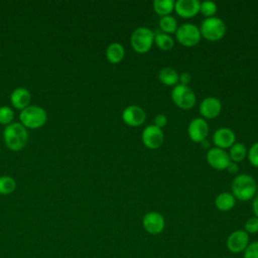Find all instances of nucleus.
Segmentation results:
<instances>
[{
	"label": "nucleus",
	"instance_id": "obj_1",
	"mask_svg": "<svg viewBox=\"0 0 258 258\" xmlns=\"http://www.w3.org/2000/svg\"><path fill=\"white\" fill-rule=\"evenodd\" d=\"M232 195L239 201L252 200L257 192V182L254 177L247 173L238 174L232 181Z\"/></svg>",
	"mask_w": 258,
	"mask_h": 258
},
{
	"label": "nucleus",
	"instance_id": "obj_2",
	"mask_svg": "<svg viewBox=\"0 0 258 258\" xmlns=\"http://www.w3.org/2000/svg\"><path fill=\"white\" fill-rule=\"evenodd\" d=\"M3 137L6 146L11 150L22 149L28 140L27 129L19 122H12L4 128Z\"/></svg>",
	"mask_w": 258,
	"mask_h": 258
},
{
	"label": "nucleus",
	"instance_id": "obj_3",
	"mask_svg": "<svg viewBox=\"0 0 258 258\" xmlns=\"http://www.w3.org/2000/svg\"><path fill=\"white\" fill-rule=\"evenodd\" d=\"M19 119L25 128L35 129L41 127L46 122L47 113L43 108L39 106L29 105L21 110Z\"/></svg>",
	"mask_w": 258,
	"mask_h": 258
},
{
	"label": "nucleus",
	"instance_id": "obj_4",
	"mask_svg": "<svg viewBox=\"0 0 258 258\" xmlns=\"http://www.w3.org/2000/svg\"><path fill=\"white\" fill-rule=\"evenodd\" d=\"M201 35L209 41L220 40L226 33L225 22L216 16L205 18L199 27Z\"/></svg>",
	"mask_w": 258,
	"mask_h": 258
},
{
	"label": "nucleus",
	"instance_id": "obj_5",
	"mask_svg": "<svg viewBox=\"0 0 258 258\" xmlns=\"http://www.w3.org/2000/svg\"><path fill=\"white\" fill-rule=\"evenodd\" d=\"M154 42V32L148 27L136 28L130 37V44L134 51L138 53L147 52Z\"/></svg>",
	"mask_w": 258,
	"mask_h": 258
},
{
	"label": "nucleus",
	"instance_id": "obj_6",
	"mask_svg": "<svg viewBox=\"0 0 258 258\" xmlns=\"http://www.w3.org/2000/svg\"><path fill=\"white\" fill-rule=\"evenodd\" d=\"M171 99L173 103L182 110L191 109L196 105V95L188 86L176 85L171 91Z\"/></svg>",
	"mask_w": 258,
	"mask_h": 258
},
{
	"label": "nucleus",
	"instance_id": "obj_7",
	"mask_svg": "<svg viewBox=\"0 0 258 258\" xmlns=\"http://www.w3.org/2000/svg\"><path fill=\"white\" fill-rule=\"evenodd\" d=\"M200 28L194 23H183L175 31L176 40L183 46H195L201 40Z\"/></svg>",
	"mask_w": 258,
	"mask_h": 258
},
{
	"label": "nucleus",
	"instance_id": "obj_8",
	"mask_svg": "<svg viewBox=\"0 0 258 258\" xmlns=\"http://www.w3.org/2000/svg\"><path fill=\"white\" fill-rule=\"evenodd\" d=\"M250 243L249 234L246 233L243 229L233 231L226 240V247L227 249L233 253H243L244 250Z\"/></svg>",
	"mask_w": 258,
	"mask_h": 258
},
{
	"label": "nucleus",
	"instance_id": "obj_9",
	"mask_svg": "<svg viewBox=\"0 0 258 258\" xmlns=\"http://www.w3.org/2000/svg\"><path fill=\"white\" fill-rule=\"evenodd\" d=\"M141 140L144 146L148 149H157L159 148L164 141V133L162 129L158 128L155 125L146 126L141 134Z\"/></svg>",
	"mask_w": 258,
	"mask_h": 258
},
{
	"label": "nucleus",
	"instance_id": "obj_10",
	"mask_svg": "<svg viewBox=\"0 0 258 258\" xmlns=\"http://www.w3.org/2000/svg\"><path fill=\"white\" fill-rule=\"evenodd\" d=\"M142 225L148 234L158 235L164 230L165 220L158 212H148L143 217Z\"/></svg>",
	"mask_w": 258,
	"mask_h": 258
},
{
	"label": "nucleus",
	"instance_id": "obj_11",
	"mask_svg": "<svg viewBox=\"0 0 258 258\" xmlns=\"http://www.w3.org/2000/svg\"><path fill=\"white\" fill-rule=\"evenodd\" d=\"M206 158L210 166H212L214 169H217V170L226 169L228 164L231 161L228 152L216 146L208 150L206 154Z\"/></svg>",
	"mask_w": 258,
	"mask_h": 258
},
{
	"label": "nucleus",
	"instance_id": "obj_12",
	"mask_svg": "<svg viewBox=\"0 0 258 258\" xmlns=\"http://www.w3.org/2000/svg\"><path fill=\"white\" fill-rule=\"evenodd\" d=\"M187 134L191 141L201 143L207 139L209 134V124L204 118H194L187 127Z\"/></svg>",
	"mask_w": 258,
	"mask_h": 258
},
{
	"label": "nucleus",
	"instance_id": "obj_13",
	"mask_svg": "<svg viewBox=\"0 0 258 258\" xmlns=\"http://www.w3.org/2000/svg\"><path fill=\"white\" fill-rule=\"evenodd\" d=\"M122 119L128 126L137 127L144 123L146 119V113L141 107L137 105H129L123 110Z\"/></svg>",
	"mask_w": 258,
	"mask_h": 258
},
{
	"label": "nucleus",
	"instance_id": "obj_14",
	"mask_svg": "<svg viewBox=\"0 0 258 258\" xmlns=\"http://www.w3.org/2000/svg\"><path fill=\"white\" fill-rule=\"evenodd\" d=\"M222 111V103L216 97H207L200 104V113L203 118L214 119L220 115Z\"/></svg>",
	"mask_w": 258,
	"mask_h": 258
},
{
	"label": "nucleus",
	"instance_id": "obj_15",
	"mask_svg": "<svg viewBox=\"0 0 258 258\" xmlns=\"http://www.w3.org/2000/svg\"><path fill=\"white\" fill-rule=\"evenodd\" d=\"M235 133L228 127L218 128L213 134V142L216 147L221 149L230 148L235 143Z\"/></svg>",
	"mask_w": 258,
	"mask_h": 258
},
{
	"label": "nucleus",
	"instance_id": "obj_16",
	"mask_svg": "<svg viewBox=\"0 0 258 258\" xmlns=\"http://www.w3.org/2000/svg\"><path fill=\"white\" fill-rule=\"evenodd\" d=\"M199 0H177L174 2L175 12L183 18H192L200 12Z\"/></svg>",
	"mask_w": 258,
	"mask_h": 258
},
{
	"label": "nucleus",
	"instance_id": "obj_17",
	"mask_svg": "<svg viewBox=\"0 0 258 258\" xmlns=\"http://www.w3.org/2000/svg\"><path fill=\"white\" fill-rule=\"evenodd\" d=\"M10 101L13 107L16 109L23 110L27 106L30 105L31 95L30 92L23 87H18L14 89L10 95Z\"/></svg>",
	"mask_w": 258,
	"mask_h": 258
},
{
	"label": "nucleus",
	"instance_id": "obj_18",
	"mask_svg": "<svg viewBox=\"0 0 258 258\" xmlns=\"http://www.w3.org/2000/svg\"><path fill=\"white\" fill-rule=\"evenodd\" d=\"M125 56L124 46L119 42H112L106 48V57L111 63L120 62Z\"/></svg>",
	"mask_w": 258,
	"mask_h": 258
},
{
	"label": "nucleus",
	"instance_id": "obj_19",
	"mask_svg": "<svg viewBox=\"0 0 258 258\" xmlns=\"http://www.w3.org/2000/svg\"><path fill=\"white\" fill-rule=\"evenodd\" d=\"M235 204H236L235 197L228 191L219 194L215 200V206L221 212H228L232 210Z\"/></svg>",
	"mask_w": 258,
	"mask_h": 258
},
{
	"label": "nucleus",
	"instance_id": "obj_20",
	"mask_svg": "<svg viewBox=\"0 0 258 258\" xmlns=\"http://www.w3.org/2000/svg\"><path fill=\"white\" fill-rule=\"evenodd\" d=\"M178 73L170 67L162 68L158 73L159 81L165 86H176L178 83Z\"/></svg>",
	"mask_w": 258,
	"mask_h": 258
},
{
	"label": "nucleus",
	"instance_id": "obj_21",
	"mask_svg": "<svg viewBox=\"0 0 258 258\" xmlns=\"http://www.w3.org/2000/svg\"><path fill=\"white\" fill-rule=\"evenodd\" d=\"M228 154H229L231 161L239 163V162L243 161L244 158L247 156L246 146L241 142H235L230 147V151Z\"/></svg>",
	"mask_w": 258,
	"mask_h": 258
},
{
	"label": "nucleus",
	"instance_id": "obj_22",
	"mask_svg": "<svg viewBox=\"0 0 258 258\" xmlns=\"http://www.w3.org/2000/svg\"><path fill=\"white\" fill-rule=\"evenodd\" d=\"M154 43L161 50H170L174 45V40L169 34H166L159 30L154 33Z\"/></svg>",
	"mask_w": 258,
	"mask_h": 258
},
{
	"label": "nucleus",
	"instance_id": "obj_23",
	"mask_svg": "<svg viewBox=\"0 0 258 258\" xmlns=\"http://www.w3.org/2000/svg\"><path fill=\"white\" fill-rule=\"evenodd\" d=\"M152 5L155 13H157L161 17L169 15L170 12L174 9L173 0H154Z\"/></svg>",
	"mask_w": 258,
	"mask_h": 258
},
{
	"label": "nucleus",
	"instance_id": "obj_24",
	"mask_svg": "<svg viewBox=\"0 0 258 258\" xmlns=\"http://www.w3.org/2000/svg\"><path fill=\"white\" fill-rule=\"evenodd\" d=\"M159 27L161 32H164L170 35L171 33H175L178 26H177V21L173 16L166 15V16H162L159 19Z\"/></svg>",
	"mask_w": 258,
	"mask_h": 258
},
{
	"label": "nucleus",
	"instance_id": "obj_25",
	"mask_svg": "<svg viewBox=\"0 0 258 258\" xmlns=\"http://www.w3.org/2000/svg\"><path fill=\"white\" fill-rule=\"evenodd\" d=\"M16 188V181L10 175H1L0 176V194L1 195H10Z\"/></svg>",
	"mask_w": 258,
	"mask_h": 258
},
{
	"label": "nucleus",
	"instance_id": "obj_26",
	"mask_svg": "<svg viewBox=\"0 0 258 258\" xmlns=\"http://www.w3.org/2000/svg\"><path fill=\"white\" fill-rule=\"evenodd\" d=\"M200 12L208 17H213L217 12V4L214 1H203L200 4Z\"/></svg>",
	"mask_w": 258,
	"mask_h": 258
},
{
	"label": "nucleus",
	"instance_id": "obj_27",
	"mask_svg": "<svg viewBox=\"0 0 258 258\" xmlns=\"http://www.w3.org/2000/svg\"><path fill=\"white\" fill-rule=\"evenodd\" d=\"M14 119V112L9 106H1L0 107V123L4 125H8L12 123Z\"/></svg>",
	"mask_w": 258,
	"mask_h": 258
},
{
	"label": "nucleus",
	"instance_id": "obj_28",
	"mask_svg": "<svg viewBox=\"0 0 258 258\" xmlns=\"http://www.w3.org/2000/svg\"><path fill=\"white\" fill-rule=\"evenodd\" d=\"M248 234H256L258 233V218L257 217H251L249 218L244 225L243 229Z\"/></svg>",
	"mask_w": 258,
	"mask_h": 258
},
{
	"label": "nucleus",
	"instance_id": "obj_29",
	"mask_svg": "<svg viewBox=\"0 0 258 258\" xmlns=\"http://www.w3.org/2000/svg\"><path fill=\"white\" fill-rule=\"evenodd\" d=\"M247 156L250 163L253 166L258 167V141L251 145V147L247 151Z\"/></svg>",
	"mask_w": 258,
	"mask_h": 258
},
{
	"label": "nucleus",
	"instance_id": "obj_30",
	"mask_svg": "<svg viewBox=\"0 0 258 258\" xmlns=\"http://www.w3.org/2000/svg\"><path fill=\"white\" fill-rule=\"evenodd\" d=\"M243 258H258V241L249 243L243 252Z\"/></svg>",
	"mask_w": 258,
	"mask_h": 258
},
{
	"label": "nucleus",
	"instance_id": "obj_31",
	"mask_svg": "<svg viewBox=\"0 0 258 258\" xmlns=\"http://www.w3.org/2000/svg\"><path fill=\"white\" fill-rule=\"evenodd\" d=\"M167 124V117L163 114H158L154 117V124L155 126H157L158 128L162 129L165 125Z\"/></svg>",
	"mask_w": 258,
	"mask_h": 258
},
{
	"label": "nucleus",
	"instance_id": "obj_32",
	"mask_svg": "<svg viewBox=\"0 0 258 258\" xmlns=\"http://www.w3.org/2000/svg\"><path fill=\"white\" fill-rule=\"evenodd\" d=\"M190 79H191L190 75H189L188 73H186V72H183V73H181V74L179 75V77H178V82L180 83V85L188 86V84H189V82H190Z\"/></svg>",
	"mask_w": 258,
	"mask_h": 258
},
{
	"label": "nucleus",
	"instance_id": "obj_33",
	"mask_svg": "<svg viewBox=\"0 0 258 258\" xmlns=\"http://www.w3.org/2000/svg\"><path fill=\"white\" fill-rule=\"evenodd\" d=\"M229 173H237L238 170H239V166H238V163L236 162H233V161H230V163L228 164L227 168Z\"/></svg>",
	"mask_w": 258,
	"mask_h": 258
},
{
	"label": "nucleus",
	"instance_id": "obj_34",
	"mask_svg": "<svg viewBox=\"0 0 258 258\" xmlns=\"http://www.w3.org/2000/svg\"><path fill=\"white\" fill-rule=\"evenodd\" d=\"M252 210H253L254 216L258 218V194H256V196L253 198V202H252Z\"/></svg>",
	"mask_w": 258,
	"mask_h": 258
},
{
	"label": "nucleus",
	"instance_id": "obj_35",
	"mask_svg": "<svg viewBox=\"0 0 258 258\" xmlns=\"http://www.w3.org/2000/svg\"><path fill=\"white\" fill-rule=\"evenodd\" d=\"M203 145V148H209V146H210V143H209V141L207 140V139H205V140H203L202 142H201Z\"/></svg>",
	"mask_w": 258,
	"mask_h": 258
}]
</instances>
